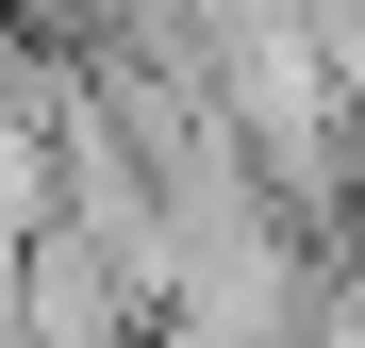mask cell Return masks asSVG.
Listing matches in <instances>:
<instances>
[{
  "label": "cell",
  "mask_w": 365,
  "mask_h": 348,
  "mask_svg": "<svg viewBox=\"0 0 365 348\" xmlns=\"http://www.w3.org/2000/svg\"><path fill=\"white\" fill-rule=\"evenodd\" d=\"M17 265H34V232H0V348H17Z\"/></svg>",
  "instance_id": "cell-1"
}]
</instances>
